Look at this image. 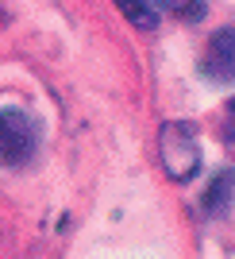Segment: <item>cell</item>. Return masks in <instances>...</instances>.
I'll return each instance as SVG.
<instances>
[{
    "label": "cell",
    "instance_id": "obj_1",
    "mask_svg": "<svg viewBox=\"0 0 235 259\" xmlns=\"http://www.w3.org/2000/svg\"><path fill=\"white\" fill-rule=\"evenodd\" d=\"M39 120L20 108H0V162L4 166H23L39 151Z\"/></svg>",
    "mask_w": 235,
    "mask_h": 259
},
{
    "label": "cell",
    "instance_id": "obj_2",
    "mask_svg": "<svg viewBox=\"0 0 235 259\" xmlns=\"http://www.w3.org/2000/svg\"><path fill=\"white\" fill-rule=\"evenodd\" d=\"M162 162L166 170L178 178V182H189L197 166H201V155H197V136L185 120H173L162 128Z\"/></svg>",
    "mask_w": 235,
    "mask_h": 259
},
{
    "label": "cell",
    "instance_id": "obj_3",
    "mask_svg": "<svg viewBox=\"0 0 235 259\" xmlns=\"http://www.w3.org/2000/svg\"><path fill=\"white\" fill-rule=\"evenodd\" d=\"M201 74L216 85H235V27H220L208 39L201 58Z\"/></svg>",
    "mask_w": 235,
    "mask_h": 259
},
{
    "label": "cell",
    "instance_id": "obj_4",
    "mask_svg": "<svg viewBox=\"0 0 235 259\" xmlns=\"http://www.w3.org/2000/svg\"><path fill=\"white\" fill-rule=\"evenodd\" d=\"M120 8H124V16H128L135 27H143V31H150L154 23H158V12L150 8V4H143V0H116Z\"/></svg>",
    "mask_w": 235,
    "mask_h": 259
},
{
    "label": "cell",
    "instance_id": "obj_5",
    "mask_svg": "<svg viewBox=\"0 0 235 259\" xmlns=\"http://www.w3.org/2000/svg\"><path fill=\"white\" fill-rule=\"evenodd\" d=\"M143 4H158V8L173 12V16H182V20H201L204 16V0H143Z\"/></svg>",
    "mask_w": 235,
    "mask_h": 259
},
{
    "label": "cell",
    "instance_id": "obj_6",
    "mask_svg": "<svg viewBox=\"0 0 235 259\" xmlns=\"http://www.w3.org/2000/svg\"><path fill=\"white\" fill-rule=\"evenodd\" d=\"M220 140H224V147L235 155V101H227V105H224V120H220Z\"/></svg>",
    "mask_w": 235,
    "mask_h": 259
}]
</instances>
